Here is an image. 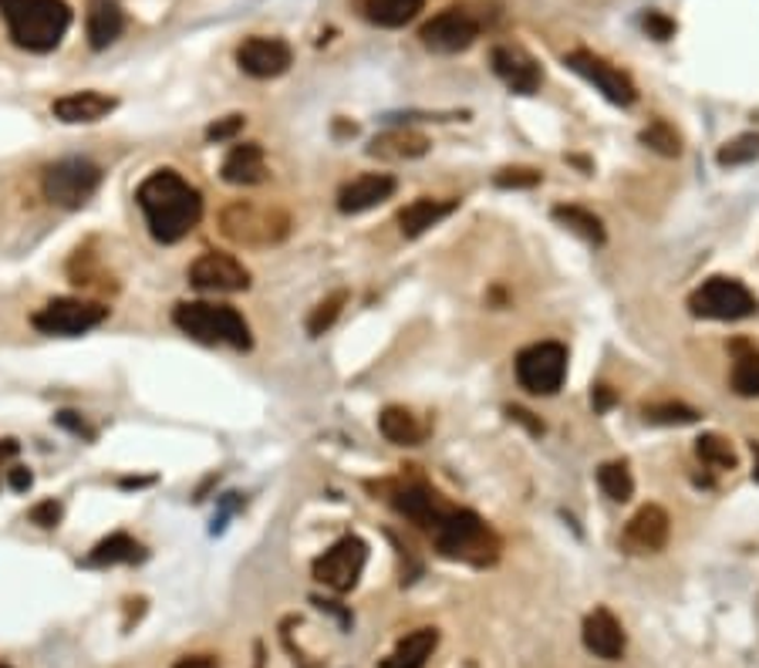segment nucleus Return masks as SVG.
<instances>
[{"label": "nucleus", "instance_id": "22", "mask_svg": "<svg viewBox=\"0 0 759 668\" xmlns=\"http://www.w3.org/2000/svg\"><path fill=\"white\" fill-rule=\"evenodd\" d=\"M115 99L112 95H102V92H71V95H61L55 105H52V112H55V118H61V122H68V125H88V122H99V118H105L109 112H115Z\"/></svg>", "mask_w": 759, "mask_h": 668}, {"label": "nucleus", "instance_id": "42", "mask_svg": "<svg viewBox=\"0 0 759 668\" xmlns=\"http://www.w3.org/2000/svg\"><path fill=\"white\" fill-rule=\"evenodd\" d=\"M614 403H618V395H614L608 385H594V392H591V406H594V412H608Z\"/></svg>", "mask_w": 759, "mask_h": 668}, {"label": "nucleus", "instance_id": "16", "mask_svg": "<svg viewBox=\"0 0 759 668\" xmlns=\"http://www.w3.org/2000/svg\"><path fill=\"white\" fill-rule=\"evenodd\" d=\"M489 61H494V71L500 75V81L507 88H513L517 95H533L544 81L541 65L533 61L523 48H513V44H497Z\"/></svg>", "mask_w": 759, "mask_h": 668}, {"label": "nucleus", "instance_id": "36", "mask_svg": "<svg viewBox=\"0 0 759 668\" xmlns=\"http://www.w3.org/2000/svg\"><path fill=\"white\" fill-rule=\"evenodd\" d=\"M756 159H759V132H746V136H736L716 156L720 166H746V162H756Z\"/></svg>", "mask_w": 759, "mask_h": 668}, {"label": "nucleus", "instance_id": "8", "mask_svg": "<svg viewBox=\"0 0 759 668\" xmlns=\"http://www.w3.org/2000/svg\"><path fill=\"white\" fill-rule=\"evenodd\" d=\"M567 375V348L557 341H537L517 354V382L530 395H554Z\"/></svg>", "mask_w": 759, "mask_h": 668}, {"label": "nucleus", "instance_id": "45", "mask_svg": "<svg viewBox=\"0 0 759 668\" xmlns=\"http://www.w3.org/2000/svg\"><path fill=\"white\" fill-rule=\"evenodd\" d=\"M172 668H219V665H216V658H209V655H186V658L175 661Z\"/></svg>", "mask_w": 759, "mask_h": 668}, {"label": "nucleus", "instance_id": "46", "mask_svg": "<svg viewBox=\"0 0 759 668\" xmlns=\"http://www.w3.org/2000/svg\"><path fill=\"white\" fill-rule=\"evenodd\" d=\"M18 453V442L14 439H0V456H14Z\"/></svg>", "mask_w": 759, "mask_h": 668}, {"label": "nucleus", "instance_id": "39", "mask_svg": "<svg viewBox=\"0 0 759 668\" xmlns=\"http://www.w3.org/2000/svg\"><path fill=\"white\" fill-rule=\"evenodd\" d=\"M243 125H247V115H227V118H216L209 128H206V139L209 143H227V139H234L237 132H243Z\"/></svg>", "mask_w": 759, "mask_h": 668}, {"label": "nucleus", "instance_id": "5", "mask_svg": "<svg viewBox=\"0 0 759 668\" xmlns=\"http://www.w3.org/2000/svg\"><path fill=\"white\" fill-rule=\"evenodd\" d=\"M99 186H102V169L92 159H81V156L52 162L48 169H44V180H41L44 200L61 206V210L84 206L95 196Z\"/></svg>", "mask_w": 759, "mask_h": 668}, {"label": "nucleus", "instance_id": "29", "mask_svg": "<svg viewBox=\"0 0 759 668\" xmlns=\"http://www.w3.org/2000/svg\"><path fill=\"white\" fill-rule=\"evenodd\" d=\"M378 429L388 442L395 445H419L422 442V426L416 422V416L409 409H398V406H388L382 416H378Z\"/></svg>", "mask_w": 759, "mask_h": 668}, {"label": "nucleus", "instance_id": "13", "mask_svg": "<svg viewBox=\"0 0 759 668\" xmlns=\"http://www.w3.org/2000/svg\"><path fill=\"white\" fill-rule=\"evenodd\" d=\"M190 284L209 294H237L250 287V271L230 253H200L190 267Z\"/></svg>", "mask_w": 759, "mask_h": 668}, {"label": "nucleus", "instance_id": "33", "mask_svg": "<svg viewBox=\"0 0 759 668\" xmlns=\"http://www.w3.org/2000/svg\"><path fill=\"white\" fill-rule=\"evenodd\" d=\"M344 304H348V291H335V294H328L315 310H310L307 315V335L310 338H321L325 331H331V325L341 318V310H344Z\"/></svg>", "mask_w": 759, "mask_h": 668}, {"label": "nucleus", "instance_id": "38", "mask_svg": "<svg viewBox=\"0 0 759 668\" xmlns=\"http://www.w3.org/2000/svg\"><path fill=\"white\" fill-rule=\"evenodd\" d=\"M61 517H65V507H61L58 500H41V503L31 507V513H27V520L37 523V527H44V530H55V527L61 523Z\"/></svg>", "mask_w": 759, "mask_h": 668}, {"label": "nucleus", "instance_id": "26", "mask_svg": "<svg viewBox=\"0 0 759 668\" xmlns=\"http://www.w3.org/2000/svg\"><path fill=\"white\" fill-rule=\"evenodd\" d=\"M551 216L560 223L564 230L577 234L580 240L591 244V247H604V244H608V230H604L601 216H594V213H591V210H585V206L560 203V206H554V210H551Z\"/></svg>", "mask_w": 759, "mask_h": 668}, {"label": "nucleus", "instance_id": "18", "mask_svg": "<svg viewBox=\"0 0 759 668\" xmlns=\"http://www.w3.org/2000/svg\"><path fill=\"white\" fill-rule=\"evenodd\" d=\"M392 193H395V180L388 172H365V176H359V180H351L348 186H341L338 210L348 213V216L365 213V210L392 200Z\"/></svg>", "mask_w": 759, "mask_h": 668}, {"label": "nucleus", "instance_id": "6", "mask_svg": "<svg viewBox=\"0 0 759 668\" xmlns=\"http://www.w3.org/2000/svg\"><path fill=\"white\" fill-rule=\"evenodd\" d=\"M219 227L234 244L243 247H271L287 237L291 219L284 210L274 206H253V203H230L219 216Z\"/></svg>", "mask_w": 759, "mask_h": 668}, {"label": "nucleus", "instance_id": "20", "mask_svg": "<svg viewBox=\"0 0 759 668\" xmlns=\"http://www.w3.org/2000/svg\"><path fill=\"white\" fill-rule=\"evenodd\" d=\"M84 31L88 44L95 52H105L109 44H115L125 31V14L115 0H88V14H84Z\"/></svg>", "mask_w": 759, "mask_h": 668}, {"label": "nucleus", "instance_id": "44", "mask_svg": "<svg viewBox=\"0 0 759 668\" xmlns=\"http://www.w3.org/2000/svg\"><path fill=\"white\" fill-rule=\"evenodd\" d=\"M8 483H11L14 494H27V489L34 486V473H31V469H24V466H14V469H11V476H8Z\"/></svg>", "mask_w": 759, "mask_h": 668}, {"label": "nucleus", "instance_id": "32", "mask_svg": "<svg viewBox=\"0 0 759 668\" xmlns=\"http://www.w3.org/2000/svg\"><path fill=\"white\" fill-rule=\"evenodd\" d=\"M733 392L743 395V398L759 395V351L739 344L736 365H733Z\"/></svg>", "mask_w": 759, "mask_h": 668}, {"label": "nucleus", "instance_id": "24", "mask_svg": "<svg viewBox=\"0 0 759 668\" xmlns=\"http://www.w3.org/2000/svg\"><path fill=\"white\" fill-rule=\"evenodd\" d=\"M435 645H439V632L435 629H419V632L406 635L392 648V655L382 661V668H426Z\"/></svg>", "mask_w": 759, "mask_h": 668}, {"label": "nucleus", "instance_id": "19", "mask_svg": "<svg viewBox=\"0 0 759 668\" xmlns=\"http://www.w3.org/2000/svg\"><path fill=\"white\" fill-rule=\"evenodd\" d=\"M585 645L591 655L598 658H621L624 655V645H628V638H624V629H621V621L608 611V608H594L588 618H585Z\"/></svg>", "mask_w": 759, "mask_h": 668}, {"label": "nucleus", "instance_id": "3", "mask_svg": "<svg viewBox=\"0 0 759 668\" xmlns=\"http://www.w3.org/2000/svg\"><path fill=\"white\" fill-rule=\"evenodd\" d=\"M172 325L193 341L203 344H230L237 351H247L253 344L250 325L230 304H209V301H183L172 310Z\"/></svg>", "mask_w": 759, "mask_h": 668}, {"label": "nucleus", "instance_id": "12", "mask_svg": "<svg viewBox=\"0 0 759 668\" xmlns=\"http://www.w3.org/2000/svg\"><path fill=\"white\" fill-rule=\"evenodd\" d=\"M476 37H479V21L463 8L442 11L419 27V41L435 55H460L473 48Z\"/></svg>", "mask_w": 759, "mask_h": 668}, {"label": "nucleus", "instance_id": "47", "mask_svg": "<svg viewBox=\"0 0 759 668\" xmlns=\"http://www.w3.org/2000/svg\"><path fill=\"white\" fill-rule=\"evenodd\" d=\"M752 479L759 483V442H752Z\"/></svg>", "mask_w": 759, "mask_h": 668}, {"label": "nucleus", "instance_id": "43", "mask_svg": "<svg viewBox=\"0 0 759 668\" xmlns=\"http://www.w3.org/2000/svg\"><path fill=\"white\" fill-rule=\"evenodd\" d=\"M507 416H510L513 422L526 426L533 435H541V432H544V422H537V419H533V412H526V409H520V406H510V409H507Z\"/></svg>", "mask_w": 759, "mask_h": 668}, {"label": "nucleus", "instance_id": "30", "mask_svg": "<svg viewBox=\"0 0 759 668\" xmlns=\"http://www.w3.org/2000/svg\"><path fill=\"white\" fill-rule=\"evenodd\" d=\"M695 453L709 469H736V463H739L729 439H723L720 432H702L695 439Z\"/></svg>", "mask_w": 759, "mask_h": 668}, {"label": "nucleus", "instance_id": "27", "mask_svg": "<svg viewBox=\"0 0 759 668\" xmlns=\"http://www.w3.org/2000/svg\"><path fill=\"white\" fill-rule=\"evenodd\" d=\"M453 210H456V203H442V200H429V196H422V200L409 203L406 210L398 213L401 234H406V237H422L426 230H432L435 223H442V219L450 216Z\"/></svg>", "mask_w": 759, "mask_h": 668}, {"label": "nucleus", "instance_id": "37", "mask_svg": "<svg viewBox=\"0 0 759 668\" xmlns=\"http://www.w3.org/2000/svg\"><path fill=\"white\" fill-rule=\"evenodd\" d=\"M494 183L500 190H533L541 183V169H530V166H510V169H500L494 176Z\"/></svg>", "mask_w": 759, "mask_h": 668}, {"label": "nucleus", "instance_id": "4", "mask_svg": "<svg viewBox=\"0 0 759 668\" xmlns=\"http://www.w3.org/2000/svg\"><path fill=\"white\" fill-rule=\"evenodd\" d=\"M432 541L442 557L469 561V564H489L497 561L500 551L497 537L473 510H453V507L432 527Z\"/></svg>", "mask_w": 759, "mask_h": 668}, {"label": "nucleus", "instance_id": "35", "mask_svg": "<svg viewBox=\"0 0 759 668\" xmlns=\"http://www.w3.org/2000/svg\"><path fill=\"white\" fill-rule=\"evenodd\" d=\"M638 139L648 149H655L658 156H679L682 152V136L668 122H661V118H655L652 125H645Z\"/></svg>", "mask_w": 759, "mask_h": 668}, {"label": "nucleus", "instance_id": "48", "mask_svg": "<svg viewBox=\"0 0 759 668\" xmlns=\"http://www.w3.org/2000/svg\"><path fill=\"white\" fill-rule=\"evenodd\" d=\"M0 668H11V665H0Z\"/></svg>", "mask_w": 759, "mask_h": 668}, {"label": "nucleus", "instance_id": "25", "mask_svg": "<svg viewBox=\"0 0 759 668\" xmlns=\"http://www.w3.org/2000/svg\"><path fill=\"white\" fill-rule=\"evenodd\" d=\"M139 561H146V547L139 541H132L128 533H109L84 557V567H115V564H139Z\"/></svg>", "mask_w": 759, "mask_h": 668}, {"label": "nucleus", "instance_id": "7", "mask_svg": "<svg viewBox=\"0 0 759 668\" xmlns=\"http://www.w3.org/2000/svg\"><path fill=\"white\" fill-rule=\"evenodd\" d=\"M756 297L736 278H709L692 297L689 310L705 321H743L756 315Z\"/></svg>", "mask_w": 759, "mask_h": 668}, {"label": "nucleus", "instance_id": "9", "mask_svg": "<svg viewBox=\"0 0 759 668\" xmlns=\"http://www.w3.org/2000/svg\"><path fill=\"white\" fill-rule=\"evenodd\" d=\"M109 318V307L95 304V301H78V297H58L48 301L37 315H34V328L41 335H58V338H75L99 328Z\"/></svg>", "mask_w": 759, "mask_h": 668}, {"label": "nucleus", "instance_id": "41", "mask_svg": "<svg viewBox=\"0 0 759 668\" xmlns=\"http://www.w3.org/2000/svg\"><path fill=\"white\" fill-rule=\"evenodd\" d=\"M55 422H58L61 429L75 432V435H84V439H95V429H88V426H84V419H81L78 412H58V416H55Z\"/></svg>", "mask_w": 759, "mask_h": 668}, {"label": "nucleus", "instance_id": "23", "mask_svg": "<svg viewBox=\"0 0 759 668\" xmlns=\"http://www.w3.org/2000/svg\"><path fill=\"white\" fill-rule=\"evenodd\" d=\"M429 146L432 143L416 128H392V132H382L378 139H372L369 156H375V159H419L429 152Z\"/></svg>", "mask_w": 759, "mask_h": 668}, {"label": "nucleus", "instance_id": "11", "mask_svg": "<svg viewBox=\"0 0 759 668\" xmlns=\"http://www.w3.org/2000/svg\"><path fill=\"white\" fill-rule=\"evenodd\" d=\"M564 65H567L574 75L585 78V81H591L611 105L628 109V105L638 102V88H635V81H632L628 75H624L621 68L608 65L604 58H598V55H591V52H570V55L564 58Z\"/></svg>", "mask_w": 759, "mask_h": 668}, {"label": "nucleus", "instance_id": "21", "mask_svg": "<svg viewBox=\"0 0 759 668\" xmlns=\"http://www.w3.org/2000/svg\"><path fill=\"white\" fill-rule=\"evenodd\" d=\"M219 176L227 180L230 186H257L267 180V162H263V149L257 143H243V146H234L227 152V159H223L219 166Z\"/></svg>", "mask_w": 759, "mask_h": 668}, {"label": "nucleus", "instance_id": "10", "mask_svg": "<svg viewBox=\"0 0 759 668\" xmlns=\"http://www.w3.org/2000/svg\"><path fill=\"white\" fill-rule=\"evenodd\" d=\"M365 564H369V544L362 537H341L335 547H328L315 561V577L325 588L344 595V591H351L354 585H359Z\"/></svg>", "mask_w": 759, "mask_h": 668}, {"label": "nucleus", "instance_id": "2", "mask_svg": "<svg viewBox=\"0 0 759 668\" xmlns=\"http://www.w3.org/2000/svg\"><path fill=\"white\" fill-rule=\"evenodd\" d=\"M0 18L18 48L52 52L71 27V8L65 0H0Z\"/></svg>", "mask_w": 759, "mask_h": 668}, {"label": "nucleus", "instance_id": "15", "mask_svg": "<svg viewBox=\"0 0 759 668\" xmlns=\"http://www.w3.org/2000/svg\"><path fill=\"white\" fill-rule=\"evenodd\" d=\"M668 533H672V520H668V513L658 503H648L628 520V527L621 533V544L628 554H658L668 544Z\"/></svg>", "mask_w": 759, "mask_h": 668}, {"label": "nucleus", "instance_id": "28", "mask_svg": "<svg viewBox=\"0 0 759 668\" xmlns=\"http://www.w3.org/2000/svg\"><path fill=\"white\" fill-rule=\"evenodd\" d=\"M365 21L378 27H406L419 11L422 0H354Z\"/></svg>", "mask_w": 759, "mask_h": 668}, {"label": "nucleus", "instance_id": "1", "mask_svg": "<svg viewBox=\"0 0 759 668\" xmlns=\"http://www.w3.org/2000/svg\"><path fill=\"white\" fill-rule=\"evenodd\" d=\"M139 210L149 223V234L159 244H180L203 216V196L196 186H190L180 172L159 169L146 176L139 193Z\"/></svg>", "mask_w": 759, "mask_h": 668}, {"label": "nucleus", "instance_id": "40", "mask_svg": "<svg viewBox=\"0 0 759 668\" xmlns=\"http://www.w3.org/2000/svg\"><path fill=\"white\" fill-rule=\"evenodd\" d=\"M642 24H645V34L655 37V41H668V37H676V31H679V24L672 18H665L661 11H648Z\"/></svg>", "mask_w": 759, "mask_h": 668}, {"label": "nucleus", "instance_id": "17", "mask_svg": "<svg viewBox=\"0 0 759 668\" xmlns=\"http://www.w3.org/2000/svg\"><path fill=\"white\" fill-rule=\"evenodd\" d=\"M392 503L401 517H409L412 523L432 530L445 513H450V507L442 503V497L435 494V489L422 486V483H409V486H398L392 494Z\"/></svg>", "mask_w": 759, "mask_h": 668}, {"label": "nucleus", "instance_id": "14", "mask_svg": "<svg viewBox=\"0 0 759 668\" xmlns=\"http://www.w3.org/2000/svg\"><path fill=\"white\" fill-rule=\"evenodd\" d=\"M237 61L250 78H277L294 65V52L281 37H250L240 44Z\"/></svg>", "mask_w": 759, "mask_h": 668}, {"label": "nucleus", "instance_id": "34", "mask_svg": "<svg viewBox=\"0 0 759 668\" xmlns=\"http://www.w3.org/2000/svg\"><path fill=\"white\" fill-rule=\"evenodd\" d=\"M648 426H692L699 422V409L686 406V403H652L642 409Z\"/></svg>", "mask_w": 759, "mask_h": 668}, {"label": "nucleus", "instance_id": "31", "mask_svg": "<svg viewBox=\"0 0 759 668\" xmlns=\"http://www.w3.org/2000/svg\"><path fill=\"white\" fill-rule=\"evenodd\" d=\"M598 486L601 494L614 503H628L632 494H635V479H632V469L624 463H604L598 469Z\"/></svg>", "mask_w": 759, "mask_h": 668}]
</instances>
